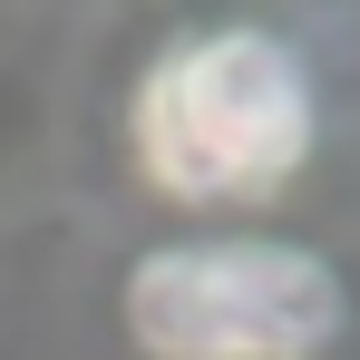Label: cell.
I'll list each match as a JSON object with an SVG mask.
<instances>
[{
	"mask_svg": "<svg viewBox=\"0 0 360 360\" xmlns=\"http://www.w3.org/2000/svg\"><path fill=\"white\" fill-rule=\"evenodd\" d=\"M127 146L166 205H273L321 146V78L283 30L205 20L146 59Z\"/></svg>",
	"mask_w": 360,
	"mask_h": 360,
	"instance_id": "obj_1",
	"label": "cell"
},
{
	"mask_svg": "<svg viewBox=\"0 0 360 360\" xmlns=\"http://www.w3.org/2000/svg\"><path fill=\"white\" fill-rule=\"evenodd\" d=\"M351 283L292 234H176L127 263V341L146 360H321Z\"/></svg>",
	"mask_w": 360,
	"mask_h": 360,
	"instance_id": "obj_2",
	"label": "cell"
}]
</instances>
